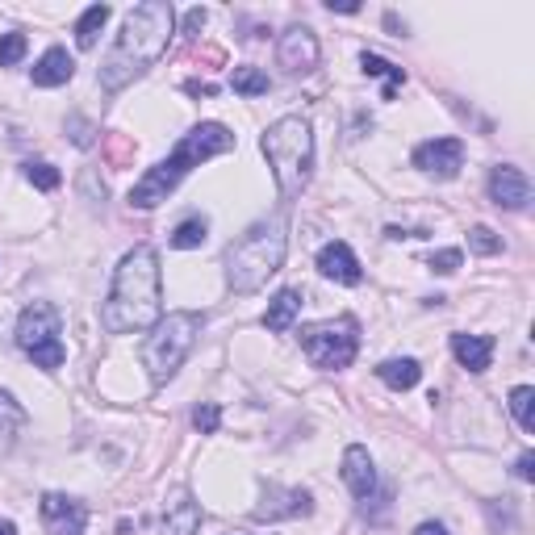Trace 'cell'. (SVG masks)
Wrapping results in <instances>:
<instances>
[{"label": "cell", "instance_id": "cell-18", "mask_svg": "<svg viewBox=\"0 0 535 535\" xmlns=\"http://www.w3.org/2000/svg\"><path fill=\"white\" fill-rule=\"evenodd\" d=\"M164 527H168V535H193L201 527V506L193 502L189 490L172 494V502L164 506Z\"/></svg>", "mask_w": 535, "mask_h": 535}, {"label": "cell", "instance_id": "cell-4", "mask_svg": "<svg viewBox=\"0 0 535 535\" xmlns=\"http://www.w3.org/2000/svg\"><path fill=\"white\" fill-rule=\"evenodd\" d=\"M289 247V222L285 214H272L264 222H255L247 235H239L226 247V285L235 293H260L268 285V276L281 272Z\"/></svg>", "mask_w": 535, "mask_h": 535}, {"label": "cell", "instance_id": "cell-13", "mask_svg": "<svg viewBox=\"0 0 535 535\" xmlns=\"http://www.w3.org/2000/svg\"><path fill=\"white\" fill-rule=\"evenodd\" d=\"M310 494L306 490H281V485H268L264 506H255V523H276V519H297L310 515Z\"/></svg>", "mask_w": 535, "mask_h": 535}, {"label": "cell", "instance_id": "cell-20", "mask_svg": "<svg viewBox=\"0 0 535 535\" xmlns=\"http://www.w3.org/2000/svg\"><path fill=\"white\" fill-rule=\"evenodd\" d=\"M377 377L389 385V389H414L418 385V377H423V368H418V360H385L381 368H377Z\"/></svg>", "mask_w": 535, "mask_h": 535}, {"label": "cell", "instance_id": "cell-5", "mask_svg": "<svg viewBox=\"0 0 535 535\" xmlns=\"http://www.w3.org/2000/svg\"><path fill=\"white\" fill-rule=\"evenodd\" d=\"M260 151H264L272 180H276V189H281L285 201H297L306 193L310 172H314V130L306 118L293 113V118L272 122L260 138Z\"/></svg>", "mask_w": 535, "mask_h": 535}, {"label": "cell", "instance_id": "cell-24", "mask_svg": "<svg viewBox=\"0 0 535 535\" xmlns=\"http://www.w3.org/2000/svg\"><path fill=\"white\" fill-rule=\"evenodd\" d=\"M510 414H515V423L519 431H535V389L531 385H519V389H510Z\"/></svg>", "mask_w": 535, "mask_h": 535}, {"label": "cell", "instance_id": "cell-32", "mask_svg": "<svg viewBox=\"0 0 535 535\" xmlns=\"http://www.w3.org/2000/svg\"><path fill=\"white\" fill-rule=\"evenodd\" d=\"M67 126H72V130H76V134H72V143H76V147H92V126H88V122L72 118V122H67Z\"/></svg>", "mask_w": 535, "mask_h": 535}, {"label": "cell", "instance_id": "cell-33", "mask_svg": "<svg viewBox=\"0 0 535 535\" xmlns=\"http://www.w3.org/2000/svg\"><path fill=\"white\" fill-rule=\"evenodd\" d=\"M201 26H205V9H189V17H184V38H197Z\"/></svg>", "mask_w": 535, "mask_h": 535}, {"label": "cell", "instance_id": "cell-25", "mask_svg": "<svg viewBox=\"0 0 535 535\" xmlns=\"http://www.w3.org/2000/svg\"><path fill=\"white\" fill-rule=\"evenodd\" d=\"M21 427H26V410H21L9 393H0V448H9Z\"/></svg>", "mask_w": 535, "mask_h": 535}, {"label": "cell", "instance_id": "cell-34", "mask_svg": "<svg viewBox=\"0 0 535 535\" xmlns=\"http://www.w3.org/2000/svg\"><path fill=\"white\" fill-rule=\"evenodd\" d=\"M515 473H519L523 481H531V477H535V456H531V452H523V456H519V464H515Z\"/></svg>", "mask_w": 535, "mask_h": 535}, {"label": "cell", "instance_id": "cell-19", "mask_svg": "<svg viewBox=\"0 0 535 535\" xmlns=\"http://www.w3.org/2000/svg\"><path fill=\"white\" fill-rule=\"evenodd\" d=\"M297 314H301V293L297 289H281L272 301H268V310H264V327L272 331V335H285L293 322H297Z\"/></svg>", "mask_w": 535, "mask_h": 535}, {"label": "cell", "instance_id": "cell-14", "mask_svg": "<svg viewBox=\"0 0 535 535\" xmlns=\"http://www.w3.org/2000/svg\"><path fill=\"white\" fill-rule=\"evenodd\" d=\"M318 272L327 276V281H335V285H360L364 281V268L356 260V251L347 247L343 239H335V243H327L318 251Z\"/></svg>", "mask_w": 535, "mask_h": 535}, {"label": "cell", "instance_id": "cell-31", "mask_svg": "<svg viewBox=\"0 0 535 535\" xmlns=\"http://www.w3.org/2000/svg\"><path fill=\"white\" fill-rule=\"evenodd\" d=\"M460 264H464V255H460L456 247H448V251H435V255H431V268H435L439 276H452Z\"/></svg>", "mask_w": 535, "mask_h": 535}, {"label": "cell", "instance_id": "cell-30", "mask_svg": "<svg viewBox=\"0 0 535 535\" xmlns=\"http://www.w3.org/2000/svg\"><path fill=\"white\" fill-rule=\"evenodd\" d=\"M469 247H473L477 255H494V251H502V239L494 235L490 226H473V230H469Z\"/></svg>", "mask_w": 535, "mask_h": 535}, {"label": "cell", "instance_id": "cell-2", "mask_svg": "<svg viewBox=\"0 0 535 535\" xmlns=\"http://www.w3.org/2000/svg\"><path fill=\"white\" fill-rule=\"evenodd\" d=\"M172 34H176V9L168 0H147V5L130 9L118 42H113V51L101 63V88L118 92L143 72H151L159 55L172 46Z\"/></svg>", "mask_w": 535, "mask_h": 535}, {"label": "cell", "instance_id": "cell-7", "mask_svg": "<svg viewBox=\"0 0 535 535\" xmlns=\"http://www.w3.org/2000/svg\"><path fill=\"white\" fill-rule=\"evenodd\" d=\"M59 335H63V322H59V310L51 306V301H30V306L21 310V318H17V347L38 368H46V372L63 368V360H67V347H63Z\"/></svg>", "mask_w": 535, "mask_h": 535}, {"label": "cell", "instance_id": "cell-23", "mask_svg": "<svg viewBox=\"0 0 535 535\" xmlns=\"http://www.w3.org/2000/svg\"><path fill=\"white\" fill-rule=\"evenodd\" d=\"M230 88L239 92V97H264V92L272 88L268 72H260V67H235L230 72Z\"/></svg>", "mask_w": 535, "mask_h": 535}, {"label": "cell", "instance_id": "cell-17", "mask_svg": "<svg viewBox=\"0 0 535 535\" xmlns=\"http://www.w3.org/2000/svg\"><path fill=\"white\" fill-rule=\"evenodd\" d=\"M494 335H452V356L469 368V372H485L494 360Z\"/></svg>", "mask_w": 535, "mask_h": 535}, {"label": "cell", "instance_id": "cell-26", "mask_svg": "<svg viewBox=\"0 0 535 535\" xmlns=\"http://www.w3.org/2000/svg\"><path fill=\"white\" fill-rule=\"evenodd\" d=\"M205 235H209V222H205V218H184V222L172 230V247H176V251H193V247L205 243Z\"/></svg>", "mask_w": 535, "mask_h": 535}, {"label": "cell", "instance_id": "cell-22", "mask_svg": "<svg viewBox=\"0 0 535 535\" xmlns=\"http://www.w3.org/2000/svg\"><path fill=\"white\" fill-rule=\"evenodd\" d=\"M360 67H364V72L368 76H385L389 84H385V97L381 101H393V92H398V84H406V72H402V67H393L389 59H381V55H360Z\"/></svg>", "mask_w": 535, "mask_h": 535}, {"label": "cell", "instance_id": "cell-28", "mask_svg": "<svg viewBox=\"0 0 535 535\" xmlns=\"http://www.w3.org/2000/svg\"><path fill=\"white\" fill-rule=\"evenodd\" d=\"M26 34H5L0 38V67H17L21 59H26Z\"/></svg>", "mask_w": 535, "mask_h": 535}, {"label": "cell", "instance_id": "cell-10", "mask_svg": "<svg viewBox=\"0 0 535 535\" xmlns=\"http://www.w3.org/2000/svg\"><path fill=\"white\" fill-rule=\"evenodd\" d=\"M490 201L498 209H510V214H523L531 205V180L527 172H519L515 164H498L490 172Z\"/></svg>", "mask_w": 535, "mask_h": 535}, {"label": "cell", "instance_id": "cell-21", "mask_svg": "<svg viewBox=\"0 0 535 535\" xmlns=\"http://www.w3.org/2000/svg\"><path fill=\"white\" fill-rule=\"evenodd\" d=\"M113 17V9L109 5H92V9H84V17L76 21V46L80 51H92L97 46V34L105 30V21Z\"/></svg>", "mask_w": 535, "mask_h": 535}, {"label": "cell", "instance_id": "cell-36", "mask_svg": "<svg viewBox=\"0 0 535 535\" xmlns=\"http://www.w3.org/2000/svg\"><path fill=\"white\" fill-rule=\"evenodd\" d=\"M414 535H448V527H444V523H423Z\"/></svg>", "mask_w": 535, "mask_h": 535}, {"label": "cell", "instance_id": "cell-11", "mask_svg": "<svg viewBox=\"0 0 535 535\" xmlns=\"http://www.w3.org/2000/svg\"><path fill=\"white\" fill-rule=\"evenodd\" d=\"M276 55H281V67H285L289 76L314 72V67H318V38H314V30H306V26L285 30L281 34V46H276Z\"/></svg>", "mask_w": 535, "mask_h": 535}, {"label": "cell", "instance_id": "cell-12", "mask_svg": "<svg viewBox=\"0 0 535 535\" xmlns=\"http://www.w3.org/2000/svg\"><path fill=\"white\" fill-rule=\"evenodd\" d=\"M42 523L51 535H84L88 510H84V502L67 498V494H42Z\"/></svg>", "mask_w": 535, "mask_h": 535}, {"label": "cell", "instance_id": "cell-29", "mask_svg": "<svg viewBox=\"0 0 535 535\" xmlns=\"http://www.w3.org/2000/svg\"><path fill=\"white\" fill-rule=\"evenodd\" d=\"M218 423H222V406H218V402H201V406L193 410V427H197L201 435H214Z\"/></svg>", "mask_w": 535, "mask_h": 535}, {"label": "cell", "instance_id": "cell-9", "mask_svg": "<svg viewBox=\"0 0 535 535\" xmlns=\"http://www.w3.org/2000/svg\"><path fill=\"white\" fill-rule=\"evenodd\" d=\"M464 164V143L460 138H427V143L414 147V168L439 176V180H452Z\"/></svg>", "mask_w": 535, "mask_h": 535}, {"label": "cell", "instance_id": "cell-3", "mask_svg": "<svg viewBox=\"0 0 535 535\" xmlns=\"http://www.w3.org/2000/svg\"><path fill=\"white\" fill-rule=\"evenodd\" d=\"M226 151H235V134H230L222 122H201L197 130H189V134L180 138V147H176L168 159H159L155 168H147V176L130 189V205H134V209H155V205H164V201L176 193V184L189 176L193 168H201L205 159L226 155Z\"/></svg>", "mask_w": 535, "mask_h": 535}, {"label": "cell", "instance_id": "cell-16", "mask_svg": "<svg viewBox=\"0 0 535 535\" xmlns=\"http://www.w3.org/2000/svg\"><path fill=\"white\" fill-rule=\"evenodd\" d=\"M76 76V59L63 51V46H51L38 63H34V72H30V80H34V88H59V84H67Z\"/></svg>", "mask_w": 535, "mask_h": 535}, {"label": "cell", "instance_id": "cell-8", "mask_svg": "<svg viewBox=\"0 0 535 535\" xmlns=\"http://www.w3.org/2000/svg\"><path fill=\"white\" fill-rule=\"evenodd\" d=\"M301 347L314 368L322 372H339L356 360L360 352V322L356 318H331V322H310L301 327Z\"/></svg>", "mask_w": 535, "mask_h": 535}, {"label": "cell", "instance_id": "cell-6", "mask_svg": "<svg viewBox=\"0 0 535 535\" xmlns=\"http://www.w3.org/2000/svg\"><path fill=\"white\" fill-rule=\"evenodd\" d=\"M201 327H205V318L197 310H176V314L159 318L151 327V335L143 343V368L151 372L155 385H168L180 372V364L189 360L193 343L201 335Z\"/></svg>", "mask_w": 535, "mask_h": 535}, {"label": "cell", "instance_id": "cell-27", "mask_svg": "<svg viewBox=\"0 0 535 535\" xmlns=\"http://www.w3.org/2000/svg\"><path fill=\"white\" fill-rule=\"evenodd\" d=\"M26 180L34 184V189H42V193H51V189H59V184H63L55 164H26Z\"/></svg>", "mask_w": 535, "mask_h": 535}, {"label": "cell", "instance_id": "cell-35", "mask_svg": "<svg viewBox=\"0 0 535 535\" xmlns=\"http://www.w3.org/2000/svg\"><path fill=\"white\" fill-rule=\"evenodd\" d=\"M184 88H189L193 97H214V92H218L214 84H201V80H189V84H184Z\"/></svg>", "mask_w": 535, "mask_h": 535}, {"label": "cell", "instance_id": "cell-37", "mask_svg": "<svg viewBox=\"0 0 535 535\" xmlns=\"http://www.w3.org/2000/svg\"><path fill=\"white\" fill-rule=\"evenodd\" d=\"M13 531H17V527H13L9 519H5V523H0V535H13Z\"/></svg>", "mask_w": 535, "mask_h": 535}, {"label": "cell", "instance_id": "cell-1", "mask_svg": "<svg viewBox=\"0 0 535 535\" xmlns=\"http://www.w3.org/2000/svg\"><path fill=\"white\" fill-rule=\"evenodd\" d=\"M164 318V272H159L155 247H134L113 272V289L101 306V327L109 335L147 331Z\"/></svg>", "mask_w": 535, "mask_h": 535}, {"label": "cell", "instance_id": "cell-15", "mask_svg": "<svg viewBox=\"0 0 535 535\" xmlns=\"http://www.w3.org/2000/svg\"><path fill=\"white\" fill-rule=\"evenodd\" d=\"M343 481H347V490H352L360 502H368L372 494H377V464H372L368 448L352 444L343 452Z\"/></svg>", "mask_w": 535, "mask_h": 535}]
</instances>
